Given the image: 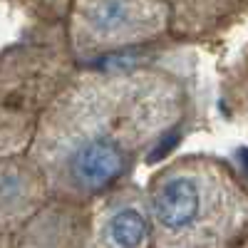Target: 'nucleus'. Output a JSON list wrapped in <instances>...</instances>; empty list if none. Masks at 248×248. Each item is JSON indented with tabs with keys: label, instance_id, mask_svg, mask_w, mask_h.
I'll return each instance as SVG.
<instances>
[{
	"label": "nucleus",
	"instance_id": "1",
	"mask_svg": "<svg viewBox=\"0 0 248 248\" xmlns=\"http://www.w3.org/2000/svg\"><path fill=\"white\" fill-rule=\"evenodd\" d=\"M186 114L184 85L161 70L72 75L40 117L25 156L55 201L87 206L127 184L134 164Z\"/></svg>",
	"mask_w": 248,
	"mask_h": 248
},
{
	"label": "nucleus",
	"instance_id": "2",
	"mask_svg": "<svg viewBox=\"0 0 248 248\" xmlns=\"http://www.w3.org/2000/svg\"><path fill=\"white\" fill-rule=\"evenodd\" d=\"M152 248H236L246 236L243 181L216 156H179L144 189Z\"/></svg>",
	"mask_w": 248,
	"mask_h": 248
},
{
	"label": "nucleus",
	"instance_id": "3",
	"mask_svg": "<svg viewBox=\"0 0 248 248\" xmlns=\"http://www.w3.org/2000/svg\"><path fill=\"white\" fill-rule=\"evenodd\" d=\"M72 70L65 57L50 47H15L0 62V119L10 124V154L17 152L15 137H23L25 152L40 117L70 82Z\"/></svg>",
	"mask_w": 248,
	"mask_h": 248
},
{
	"label": "nucleus",
	"instance_id": "4",
	"mask_svg": "<svg viewBox=\"0 0 248 248\" xmlns=\"http://www.w3.org/2000/svg\"><path fill=\"white\" fill-rule=\"evenodd\" d=\"M67 13L72 60H94L154 43L167 35L169 23V5L164 3H75Z\"/></svg>",
	"mask_w": 248,
	"mask_h": 248
},
{
	"label": "nucleus",
	"instance_id": "5",
	"mask_svg": "<svg viewBox=\"0 0 248 248\" xmlns=\"http://www.w3.org/2000/svg\"><path fill=\"white\" fill-rule=\"evenodd\" d=\"M82 248H152L144 189L127 181L90 201Z\"/></svg>",
	"mask_w": 248,
	"mask_h": 248
},
{
	"label": "nucleus",
	"instance_id": "6",
	"mask_svg": "<svg viewBox=\"0 0 248 248\" xmlns=\"http://www.w3.org/2000/svg\"><path fill=\"white\" fill-rule=\"evenodd\" d=\"M50 201L37 167L25 156H0V236H13Z\"/></svg>",
	"mask_w": 248,
	"mask_h": 248
},
{
	"label": "nucleus",
	"instance_id": "7",
	"mask_svg": "<svg viewBox=\"0 0 248 248\" xmlns=\"http://www.w3.org/2000/svg\"><path fill=\"white\" fill-rule=\"evenodd\" d=\"M87 206L50 199L8 238V248H82Z\"/></svg>",
	"mask_w": 248,
	"mask_h": 248
},
{
	"label": "nucleus",
	"instance_id": "8",
	"mask_svg": "<svg viewBox=\"0 0 248 248\" xmlns=\"http://www.w3.org/2000/svg\"><path fill=\"white\" fill-rule=\"evenodd\" d=\"M8 238L10 236H0V248H8Z\"/></svg>",
	"mask_w": 248,
	"mask_h": 248
}]
</instances>
